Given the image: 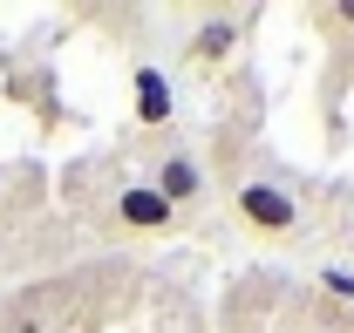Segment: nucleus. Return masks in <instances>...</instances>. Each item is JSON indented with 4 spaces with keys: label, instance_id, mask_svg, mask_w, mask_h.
Here are the masks:
<instances>
[{
    "label": "nucleus",
    "instance_id": "f257e3e1",
    "mask_svg": "<svg viewBox=\"0 0 354 333\" xmlns=\"http://www.w3.org/2000/svg\"><path fill=\"white\" fill-rule=\"evenodd\" d=\"M232 204L245 218V231H259V238H293L300 231V198L286 184H272V177H245Z\"/></svg>",
    "mask_w": 354,
    "mask_h": 333
},
{
    "label": "nucleus",
    "instance_id": "f03ea898",
    "mask_svg": "<svg viewBox=\"0 0 354 333\" xmlns=\"http://www.w3.org/2000/svg\"><path fill=\"white\" fill-rule=\"evenodd\" d=\"M130 109H136V123H143V129H171L177 88H171V75H164L157 61H136V68H130Z\"/></svg>",
    "mask_w": 354,
    "mask_h": 333
},
{
    "label": "nucleus",
    "instance_id": "7ed1b4c3",
    "mask_svg": "<svg viewBox=\"0 0 354 333\" xmlns=\"http://www.w3.org/2000/svg\"><path fill=\"white\" fill-rule=\"evenodd\" d=\"M150 184L164 191V204H171V211H184V204H198V198H205V170H198L191 150H164L157 170H150Z\"/></svg>",
    "mask_w": 354,
    "mask_h": 333
},
{
    "label": "nucleus",
    "instance_id": "20e7f679",
    "mask_svg": "<svg viewBox=\"0 0 354 333\" xmlns=\"http://www.w3.org/2000/svg\"><path fill=\"white\" fill-rule=\"evenodd\" d=\"M116 218H123V231H150V238L177 225V211L164 204L157 184H123V191H116Z\"/></svg>",
    "mask_w": 354,
    "mask_h": 333
},
{
    "label": "nucleus",
    "instance_id": "39448f33",
    "mask_svg": "<svg viewBox=\"0 0 354 333\" xmlns=\"http://www.w3.org/2000/svg\"><path fill=\"white\" fill-rule=\"evenodd\" d=\"M239 41H245V21L239 14H212V21H198V35L184 41V55H191V68H218Z\"/></svg>",
    "mask_w": 354,
    "mask_h": 333
},
{
    "label": "nucleus",
    "instance_id": "423d86ee",
    "mask_svg": "<svg viewBox=\"0 0 354 333\" xmlns=\"http://www.w3.org/2000/svg\"><path fill=\"white\" fill-rule=\"evenodd\" d=\"M320 286L334 292V299H354V272H320Z\"/></svg>",
    "mask_w": 354,
    "mask_h": 333
},
{
    "label": "nucleus",
    "instance_id": "0eeeda50",
    "mask_svg": "<svg viewBox=\"0 0 354 333\" xmlns=\"http://www.w3.org/2000/svg\"><path fill=\"white\" fill-rule=\"evenodd\" d=\"M320 21H327V28H354V0H348V7H327Z\"/></svg>",
    "mask_w": 354,
    "mask_h": 333
}]
</instances>
